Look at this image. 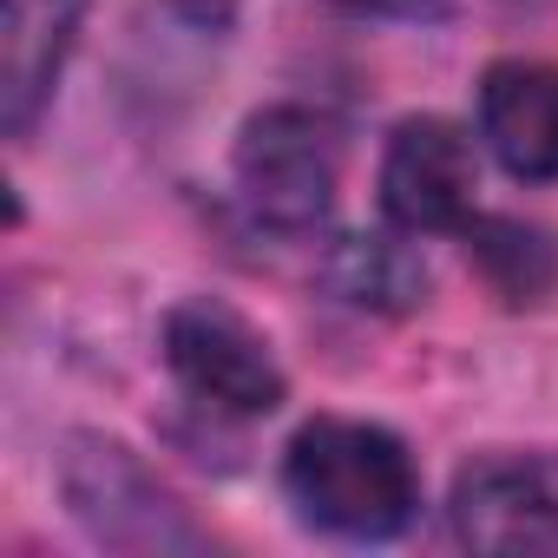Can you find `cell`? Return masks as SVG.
<instances>
[{"label": "cell", "mask_w": 558, "mask_h": 558, "mask_svg": "<svg viewBox=\"0 0 558 558\" xmlns=\"http://www.w3.org/2000/svg\"><path fill=\"white\" fill-rule=\"evenodd\" d=\"M283 486L310 525L342 538H395L421 512L414 453L388 427L342 421V414H323L290 440Z\"/></svg>", "instance_id": "obj_1"}, {"label": "cell", "mask_w": 558, "mask_h": 558, "mask_svg": "<svg viewBox=\"0 0 558 558\" xmlns=\"http://www.w3.org/2000/svg\"><path fill=\"white\" fill-rule=\"evenodd\" d=\"M473 191H480V165L460 125L447 119H408L395 125L388 151H381V210L401 230H460L473 223Z\"/></svg>", "instance_id": "obj_5"}, {"label": "cell", "mask_w": 558, "mask_h": 558, "mask_svg": "<svg viewBox=\"0 0 558 558\" xmlns=\"http://www.w3.org/2000/svg\"><path fill=\"white\" fill-rule=\"evenodd\" d=\"M453 532L493 558H558V453H486L460 466Z\"/></svg>", "instance_id": "obj_3"}, {"label": "cell", "mask_w": 558, "mask_h": 558, "mask_svg": "<svg viewBox=\"0 0 558 558\" xmlns=\"http://www.w3.org/2000/svg\"><path fill=\"white\" fill-rule=\"evenodd\" d=\"M480 132L493 145V158L525 178L545 184L558 178V66L545 60H499L480 80Z\"/></svg>", "instance_id": "obj_7"}, {"label": "cell", "mask_w": 558, "mask_h": 558, "mask_svg": "<svg viewBox=\"0 0 558 558\" xmlns=\"http://www.w3.org/2000/svg\"><path fill=\"white\" fill-rule=\"evenodd\" d=\"M165 362L204 408L223 414H269L283 401V368L269 342L223 303H178L165 316Z\"/></svg>", "instance_id": "obj_4"}, {"label": "cell", "mask_w": 558, "mask_h": 558, "mask_svg": "<svg viewBox=\"0 0 558 558\" xmlns=\"http://www.w3.org/2000/svg\"><path fill=\"white\" fill-rule=\"evenodd\" d=\"M421 283H427V276L395 243H381V236H362V243L342 250V290L355 303H414Z\"/></svg>", "instance_id": "obj_9"}, {"label": "cell", "mask_w": 558, "mask_h": 558, "mask_svg": "<svg viewBox=\"0 0 558 558\" xmlns=\"http://www.w3.org/2000/svg\"><path fill=\"white\" fill-rule=\"evenodd\" d=\"M342 158L316 112L303 106H269L236 138V197L263 230L303 236L336 210Z\"/></svg>", "instance_id": "obj_2"}, {"label": "cell", "mask_w": 558, "mask_h": 558, "mask_svg": "<svg viewBox=\"0 0 558 558\" xmlns=\"http://www.w3.org/2000/svg\"><path fill=\"white\" fill-rule=\"evenodd\" d=\"M86 0H0V125L27 138L80 40Z\"/></svg>", "instance_id": "obj_6"}, {"label": "cell", "mask_w": 558, "mask_h": 558, "mask_svg": "<svg viewBox=\"0 0 558 558\" xmlns=\"http://www.w3.org/2000/svg\"><path fill=\"white\" fill-rule=\"evenodd\" d=\"M466 256L480 263V276H486L506 303H538L551 290V276H558L551 236L532 230V223H512V217L466 223Z\"/></svg>", "instance_id": "obj_8"}, {"label": "cell", "mask_w": 558, "mask_h": 558, "mask_svg": "<svg viewBox=\"0 0 558 558\" xmlns=\"http://www.w3.org/2000/svg\"><path fill=\"white\" fill-rule=\"evenodd\" d=\"M342 14H375V21H434L447 0H329Z\"/></svg>", "instance_id": "obj_10"}]
</instances>
